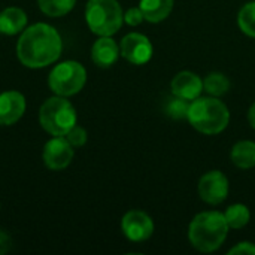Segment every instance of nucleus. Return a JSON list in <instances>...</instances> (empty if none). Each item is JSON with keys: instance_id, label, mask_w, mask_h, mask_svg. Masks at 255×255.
I'll return each mask as SVG.
<instances>
[{"instance_id": "nucleus-14", "label": "nucleus", "mask_w": 255, "mask_h": 255, "mask_svg": "<svg viewBox=\"0 0 255 255\" xmlns=\"http://www.w3.org/2000/svg\"><path fill=\"white\" fill-rule=\"evenodd\" d=\"M27 25V15L19 7H6L0 12V33L1 34H16L21 33Z\"/></svg>"}, {"instance_id": "nucleus-19", "label": "nucleus", "mask_w": 255, "mask_h": 255, "mask_svg": "<svg viewBox=\"0 0 255 255\" xmlns=\"http://www.w3.org/2000/svg\"><path fill=\"white\" fill-rule=\"evenodd\" d=\"M76 0H37L40 10L52 18L69 13L73 9Z\"/></svg>"}, {"instance_id": "nucleus-3", "label": "nucleus", "mask_w": 255, "mask_h": 255, "mask_svg": "<svg viewBox=\"0 0 255 255\" xmlns=\"http://www.w3.org/2000/svg\"><path fill=\"white\" fill-rule=\"evenodd\" d=\"M187 121L199 133L214 136L227 128L230 123V112L220 97L200 96L191 102Z\"/></svg>"}, {"instance_id": "nucleus-9", "label": "nucleus", "mask_w": 255, "mask_h": 255, "mask_svg": "<svg viewBox=\"0 0 255 255\" xmlns=\"http://www.w3.org/2000/svg\"><path fill=\"white\" fill-rule=\"evenodd\" d=\"M121 230L131 242H145L154 233V221L143 211H128L121 220Z\"/></svg>"}, {"instance_id": "nucleus-5", "label": "nucleus", "mask_w": 255, "mask_h": 255, "mask_svg": "<svg viewBox=\"0 0 255 255\" xmlns=\"http://www.w3.org/2000/svg\"><path fill=\"white\" fill-rule=\"evenodd\" d=\"M39 121L49 134L66 136L76 126V111L63 96H55L40 106Z\"/></svg>"}, {"instance_id": "nucleus-17", "label": "nucleus", "mask_w": 255, "mask_h": 255, "mask_svg": "<svg viewBox=\"0 0 255 255\" xmlns=\"http://www.w3.org/2000/svg\"><path fill=\"white\" fill-rule=\"evenodd\" d=\"M230 90L229 78L221 72H212L203 79V91L212 97H221Z\"/></svg>"}, {"instance_id": "nucleus-4", "label": "nucleus", "mask_w": 255, "mask_h": 255, "mask_svg": "<svg viewBox=\"0 0 255 255\" xmlns=\"http://www.w3.org/2000/svg\"><path fill=\"white\" fill-rule=\"evenodd\" d=\"M85 19L94 34L112 36L121 28L124 12L117 0H88Z\"/></svg>"}, {"instance_id": "nucleus-26", "label": "nucleus", "mask_w": 255, "mask_h": 255, "mask_svg": "<svg viewBox=\"0 0 255 255\" xmlns=\"http://www.w3.org/2000/svg\"><path fill=\"white\" fill-rule=\"evenodd\" d=\"M248 121H250L251 127L255 130V102L251 105V108L248 111Z\"/></svg>"}, {"instance_id": "nucleus-11", "label": "nucleus", "mask_w": 255, "mask_h": 255, "mask_svg": "<svg viewBox=\"0 0 255 255\" xmlns=\"http://www.w3.org/2000/svg\"><path fill=\"white\" fill-rule=\"evenodd\" d=\"M170 91L173 96L193 102L203 93V79L194 72L182 70L173 76L170 82Z\"/></svg>"}, {"instance_id": "nucleus-8", "label": "nucleus", "mask_w": 255, "mask_h": 255, "mask_svg": "<svg viewBox=\"0 0 255 255\" xmlns=\"http://www.w3.org/2000/svg\"><path fill=\"white\" fill-rule=\"evenodd\" d=\"M152 43L142 33H128L120 43V54L131 64L142 66L152 58Z\"/></svg>"}, {"instance_id": "nucleus-21", "label": "nucleus", "mask_w": 255, "mask_h": 255, "mask_svg": "<svg viewBox=\"0 0 255 255\" xmlns=\"http://www.w3.org/2000/svg\"><path fill=\"white\" fill-rule=\"evenodd\" d=\"M190 100H185L182 97L173 96L167 100L166 106H164V112L169 118L175 120V121H181V120H187L188 117V111H190Z\"/></svg>"}, {"instance_id": "nucleus-18", "label": "nucleus", "mask_w": 255, "mask_h": 255, "mask_svg": "<svg viewBox=\"0 0 255 255\" xmlns=\"http://www.w3.org/2000/svg\"><path fill=\"white\" fill-rule=\"evenodd\" d=\"M223 214L226 217L229 227L235 229V230L244 229L245 226H248V223L251 220V212H250L248 206L244 203H235V205L229 206L226 209V212H223Z\"/></svg>"}, {"instance_id": "nucleus-24", "label": "nucleus", "mask_w": 255, "mask_h": 255, "mask_svg": "<svg viewBox=\"0 0 255 255\" xmlns=\"http://www.w3.org/2000/svg\"><path fill=\"white\" fill-rule=\"evenodd\" d=\"M229 254H245V255H255V244L253 242H239L236 247H233Z\"/></svg>"}, {"instance_id": "nucleus-10", "label": "nucleus", "mask_w": 255, "mask_h": 255, "mask_svg": "<svg viewBox=\"0 0 255 255\" xmlns=\"http://www.w3.org/2000/svg\"><path fill=\"white\" fill-rule=\"evenodd\" d=\"M42 158L45 166L52 170L66 169L72 163L73 146L67 142L64 136H55L45 143Z\"/></svg>"}, {"instance_id": "nucleus-23", "label": "nucleus", "mask_w": 255, "mask_h": 255, "mask_svg": "<svg viewBox=\"0 0 255 255\" xmlns=\"http://www.w3.org/2000/svg\"><path fill=\"white\" fill-rule=\"evenodd\" d=\"M145 21V16L140 10V7H130L124 12V22L131 25V27H136L139 24H142Z\"/></svg>"}, {"instance_id": "nucleus-22", "label": "nucleus", "mask_w": 255, "mask_h": 255, "mask_svg": "<svg viewBox=\"0 0 255 255\" xmlns=\"http://www.w3.org/2000/svg\"><path fill=\"white\" fill-rule=\"evenodd\" d=\"M64 137L67 139V142H69L73 148L84 146V145L87 143V139H88L85 128H82V127H79V126H75Z\"/></svg>"}, {"instance_id": "nucleus-16", "label": "nucleus", "mask_w": 255, "mask_h": 255, "mask_svg": "<svg viewBox=\"0 0 255 255\" xmlns=\"http://www.w3.org/2000/svg\"><path fill=\"white\" fill-rule=\"evenodd\" d=\"M230 158L233 164L239 169L248 170L255 167V142L241 140L235 143L230 152Z\"/></svg>"}, {"instance_id": "nucleus-7", "label": "nucleus", "mask_w": 255, "mask_h": 255, "mask_svg": "<svg viewBox=\"0 0 255 255\" xmlns=\"http://www.w3.org/2000/svg\"><path fill=\"white\" fill-rule=\"evenodd\" d=\"M229 179L227 176L220 172V170H211L208 173H205L197 185V191L200 199L212 206L221 205L227 196H229Z\"/></svg>"}, {"instance_id": "nucleus-13", "label": "nucleus", "mask_w": 255, "mask_h": 255, "mask_svg": "<svg viewBox=\"0 0 255 255\" xmlns=\"http://www.w3.org/2000/svg\"><path fill=\"white\" fill-rule=\"evenodd\" d=\"M120 55V46L111 36H100L91 48V58L99 67H111Z\"/></svg>"}, {"instance_id": "nucleus-2", "label": "nucleus", "mask_w": 255, "mask_h": 255, "mask_svg": "<svg viewBox=\"0 0 255 255\" xmlns=\"http://www.w3.org/2000/svg\"><path fill=\"white\" fill-rule=\"evenodd\" d=\"M229 224L223 212L206 211L197 214L188 227V239L193 248L209 254L217 251L227 239Z\"/></svg>"}, {"instance_id": "nucleus-15", "label": "nucleus", "mask_w": 255, "mask_h": 255, "mask_svg": "<svg viewBox=\"0 0 255 255\" xmlns=\"http://www.w3.org/2000/svg\"><path fill=\"white\" fill-rule=\"evenodd\" d=\"M175 0H140L139 7L149 22H161L164 21L173 10Z\"/></svg>"}, {"instance_id": "nucleus-25", "label": "nucleus", "mask_w": 255, "mask_h": 255, "mask_svg": "<svg viewBox=\"0 0 255 255\" xmlns=\"http://www.w3.org/2000/svg\"><path fill=\"white\" fill-rule=\"evenodd\" d=\"M12 247V241L10 238L4 233V232H0V255L6 254Z\"/></svg>"}, {"instance_id": "nucleus-1", "label": "nucleus", "mask_w": 255, "mask_h": 255, "mask_svg": "<svg viewBox=\"0 0 255 255\" xmlns=\"http://www.w3.org/2000/svg\"><path fill=\"white\" fill-rule=\"evenodd\" d=\"M61 37L58 31L43 22H37L22 31L16 43L19 61L30 69H40L52 64L61 54Z\"/></svg>"}, {"instance_id": "nucleus-20", "label": "nucleus", "mask_w": 255, "mask_h": 255, "mask_svg": "<svg viewBox=\"0 0 255 255\" xmlns=\"http://www.w3.org/2000/svg\"><path fill=\"white\" fill-rule=\"evenodd\" d=\"M238 25L242 33L255 37V0L244 4L238 13Z\"/></svg>"}, {"instance_id": "nucleus-12", "label": "nucleus", "mask_w": 255, "mask_h": 255, "mask_svg": "<svg viewBox=\"0 0 255 255\" xmlns=\"http://www.w3.org/2000/svg\"><path fill=\"white\" fill-rule=\"evenodd\" d=\"M25 112V99L18 91L0 94V126L15 124Z\"/></svg>"}, {"instance_id": "nucleus-6", "label": "nucleus", "mask_w": 255, "mask_h": 255, "mask_svg": "<svg viewBox=\"0 0 255 255\" xmlns=\"http://www.w3.org/2000/svg\"><path fill=\"white\" fill-rule=\"evenodd\" d=\"M87 81V70L78 61H63L57 64L48 78L49 88L57 96H73L79 93Z\"/></svg>"}]
</instances>
